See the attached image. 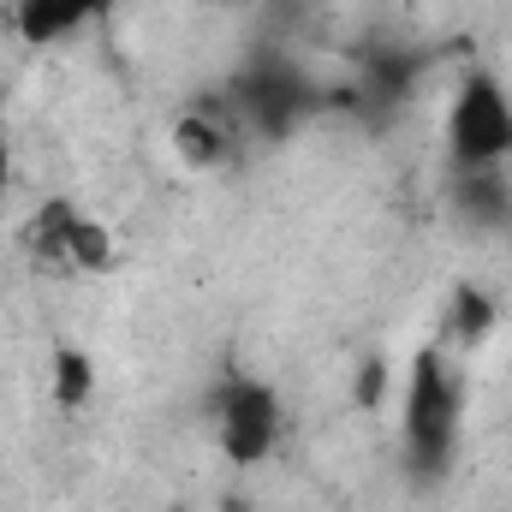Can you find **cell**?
Listing matches in <instances>:
<instances>
[{
	"mask_svg": "<svg viewBox=\"0 0 512 512\" xmlns=\"http://www.w3.org/2000/svg\"><path fill=\"white\" fill-rule=\"evenodd\" d=\"M90 393H96V364H90L78 346H60V352H54V399H60L66 411H78Z\"/></svg>",
	"mask_w": 512,
	"mask_h": 512,
	"instance_id": "obj_5",
	"label": "cell"
},
{
	"mask_svg": "<svg viewBox=\"0 0 512 512\" xmlns=\"http://www.w3.org/2000/svg\"><path fill=\"white\" fill-rule=\"evenodd\" d=\"M441 149L453 173H495L512 167V90L495 66H471L447 108H441Z\"/></svg>",
	"mask_w": 512,
	"mask_h": 512,
	"instance_id": "obj_2",
	"label": "cell"
},
{
	"mask_svg": "<svg viewBox=\"0 0 512 512\" xmlns=\"http://www.w3.org/2000/svg\"><path fill=\"white\" fill-rule=\"evenodd\" d=\"M90 18H102L96 0H12V30L24 48H60Z\"/></svg>",
	"mask_w": 512,
	"mask_h": 512,
	"instance_id": "obj_4",
	"label": "cell"
},
{
	"mask_svg": "<svg viewBox=\"0 0 512 512\" xmlns=\"http://www.w3.org/2000/svg\"><path fill=\"white\" fill-rule=\"evenodd\" d=\"M209 435H215V453L227 465H239V471L262 465L286 435V405L256 376H227L209 393Z\"/></svg>",
	"mask_w": 512,
	"mask_h": 512,
	"instance_id": "obj_3",
	"label": "cell"
},
{
	"mask_svg": "<svg viewBox=\"0 0 512 512\" xmlns=\"http://www.w3.org/2000/svg\"><path fill=\"white\" fill-rule=\"evenodd\" d=\"M167 512H197V507H167Z\"/></svg>",
	"mask_w": 512,
	"mask_h": 512,
	"instance_id": "obj_6",
	"label": "cell"
},
{
	"mask_svg": "<svg viewBox=\"0 0 512 512\" xmlns=\"http://www.w3.org/2000/svg\"><path fill=\"white\" fill-rule=\"evenodd\" d=\"M459 393L465 387H459L453 364H447V346L411 352L393 399H399V459H405V471L417 483L447 477V459L459 447V411H465Z\"/></svg>",
	"mask_w": 512,
	"mask_h": 512,
	"instance_id": "obj_1",
	"label": "cell"
}]
</instances>
